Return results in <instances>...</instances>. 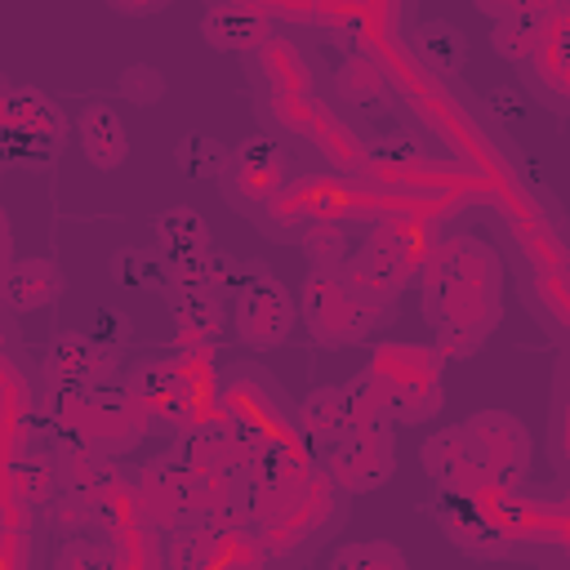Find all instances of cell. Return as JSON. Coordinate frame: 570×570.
I'll return each instance as SVG.
<instances>
[{
  "mask_svg": "<svg viewBox=\"0 0 570 570\" xmlns=\"http://www.w3.org/2000/svg\"><path fill=\"white\" fill-rule=\"evenodd\" d=\"M174 160H178V169L187 174V178H209V174H218L223 169V142L214 138V134H187V138H178V147H174Z\"/></svg>",
  "mask_w": 570,
  "mask_h": 570,
  "instance_id": "cell-22",
  "label": "cell"
},
{
  "mask_svg": "<svg viewBox=\"0 0 570 570\" xmlns=\"http://www.w3.org/2000/svg\"><path fill=\"white\" fill-rule=\"evenodd\" d=\"M125 392H129V401H134V410H138L147 432L183 423L191 401H196V383L178 370V361H147V365H138L129 374Z\"/></svg>",
  "mask_w": 570,
  "mask_h": 570,
  "instance_id": "cell-6",
  "label": "cell"
},
{
  "mask_svg": "<svg viewBox=\"0 0 570 570\" xmlns=\"http://www.w3.org/2000/svg\"><path fill=\"white\" fill-rule=\"evenodd\" d=\"M120 94L129 102H138V107H151V102L165 98V76L151 62H134V67L120 71Z\"/></svg>",
  "mask_w": 570,
  "mask_h": 570,
  "instance_id": "cell-29",
  "label": "cell"
},
{
  "mask_svg": "<svg viewBox=\"0 0 570 570\" xmlns=\"http://www.w3.org/2000/svg\"><path fill=\"white\" fill-rule=\"evenodd\" d=\"M62 142L53 138H40V134H27V129H13V125H0V165H13V169H40L58 156Z\"/></svg>",
  "mask_w": 570,
  "mask_h": 570,
  "instance_id": "cell-21",
  "label": "cell"
},
{
  "mask_svg": "<svg viewBox=\"0 0 570 570\" xmlns=\"http://www.w3.org/2000/svg\"><path fill=\"white\" fill-rule=\"evenodd\" d=\"M111 281L125 285V289H165V263H160V254L125 245L111 258Z\"/></svg>",
  "mask_w": 570,
  "mask_h": 570,
  "instance_id": "cell-20",
  "label": "cell"
},
{
  "mask_svg": "<svg viewBox=\"0 0 570 570\" xmlns=\"http://www.w3.org/2000/svg\"><path fill=\"white\" fill-rule=\"evenodd\" d=\"M151 236H156L160 263H174V258H187V254L209 249V227H205V218H200L191 205H169V209H160L156 223H151Z\"/></svg>",
  "mask_w": 570,
  "mask_h": 570,
  "instance_id": "cell-17",
  "label": "cell"
},
{
  "mask_svg": "<svg viewBox=\"0 0 570 570\" xmlns=\"http://www.w3.org/2000/svg\"><path fill=\"white\" fill-rule=\"evenodd\" d=\"M419 40H423V53H428V62L436 71H454V67L468 62V36L454 31L450 22H428L419 31Z\"/></svg>",
  "mask_w": 570,
  "mask_h": 570,
  "instance_id": "cell-23",
  "label": "cell"
},
{
  "mask_svg": "<svg viewBox=\"0 0 570 570\" xmlns=\"http://www.w3.org/2000/svg\"><path fill=\"white\" fill-rule=\"evenodd\" d=\"M129 334H134V321H129V312H120V307H98L94 321H89V330H85V338L98 343V347L111 352V356L129 343Z\"/></svg>",
  "mask_w": 570,
  "mask_h": 570,
  "instance_id": "cell-28",
  "label": "cell"
},
{
  "mask_svg": "<svg viewBox=\"0 0 570 570\" xmlns=\"http://www.w3.org/2000/svg\"><path fill=\"white\" fill-rule=\"evenodd\" d=\"M13 490H18V499H22V503H31V508L53 503L58 476H53L49 459H22V463L13 468Z\"/></svg>",
  "mask_w": 570,
  "mask_h": 570,
  "instance_id": "cell-27",
  "label": "cell"
},
{
  "mask_svg": "<svg viewBox=\"0 0 570 570\" xmlns=\"http://www.w3.org/2000/svg\"><path fill=\"white\" fill-rule=\"evenodd\" d=\"M330 570H405V557L392 543H347L334 552Z\"/></svg>",
  "mask_w": 570,
  "mask_h": 570,
  "instance_id": "cell-25",
  "label": "cell"
},
{
  "mask_svg": "<svg viewBox=\"0 0 570 570\" xmlns=\"http://www.w3.org/2000/svg\"><path fill=\"white\" fill-rule=\"evenodd\" d=\"M76 134H80V147L85 156L98 165V169H116L129 151V134H125V120L116 116V107L107 102H89L80 116H76Z\"/></svg>",
  "mask_w": 570,
  "mask_h": 570,
  "instance_id": "cell-15",
  "label": "cell"
},
{
  "mask_svg": "<svg viewBox=\"0 0 570 570\" xmlns=\"http://www.w3.org/2000/svg\"><path fill=\"white\" fill-rule=\"evenodd\" d=\"M285 169H289V151L272 138L254 134L232 151V191L249 196V200L276 196L285 187Z\"/></svg>",
  "mask_w": 570,
  "mask_h": 570,
  "instance_id": "cell-11",
  "label": "cell"
},
{
  "mask_svg": "<svg viewBox=\"0 0 570 570\" xmlns=\"http://www.w3.org/2000/svg\"><path fill=\"white\" fill-rule=\"evenodd\" d=\"M387 312H392V303H370L365 294H356L343 281V272H312L303 285V316H307L312 334L330 347L365 338L374 325H383Z\"/></svg>",
  "mask_w": 570,
  "mask_h": 570,
  "instance_id": "cell-3",
  "label": "cell"
},
{
  "mask_svg": "<svg viewBox=\"0 0 570 570\" xmlns=\"http://www.w3.org/2000/svg\"><path fill=\"white\" fill-rule=\"evenodd\" d=\"M232 325L258 352L285 343V334L294 330V303H289L285 285L276 276H263L258 285L240 289L236 294V307H232Z\"/></svg>",
  "mask_w": 570,
  "mask_h": 570,
  "instance_id": "cell-7",
  "label": "cell"
},
{
  "mask_svg": "<svg viewBox=\"0 0 570 570\" xmlns=\"http://www.w3.org/2000/svg\"><path fill=\"white\" fill-rule=\"evenodd\" d=\"M459 428L481 468V481L499 494H521L530 472V432L521 428V419L508 410H481Z\"/></svg>",
  "mask_w": 570,
  "mask_h": 570,
  "instance_id": "cell-4",
  "label": "cell"
},
{
  "mask_svg": "<svg viewBox=\"0 0 570 570\" xmlns=\"http://www.w3.org/2000/svg\"><path fill=\"white\" fill-rule=\"evenodd\" d=\"M490 107H494V116H503L508 125H521L525 120V98L517 94V89H508V85H499V89H490V98H485Z\"/></svg>",
  "mask_w": 570,
  "mask_h": 570,
  "instance_id": "cell-30",
  "label": "cell"
},
{
  "mask_svg": "<svg viewBox=\"0 0 570 570\" xmlns=\"http://www.w3.org/2000/svg\"><path fill=\"white\" fill-rule=\"evenodd\" d=\"M423 312L436 321V356H476L503 316L494 249L472 236L436 249L423 285Z\"/></svg>",
  "mask_w": 570,
  "mask_h": 570,
  "instance_id": "cell-1",
  "label": "cell"
},
{
  "mask_svg": "<svg viewBox=\"0 0 570 570\" xmlns=\"http://www.w3.org/2000/svg\"><path fill=\"white\" fill-rule=\"evenodd\" d=\"M361 383L383 423H419L441 410V356L419 343H383L361 370Z\"/></svg>",
  "mask_w": 570,
  "mask_h": 570,
  "instance_id": "cell-2",
  "label": "cell"
},
{
  "mask_svg": "<svg viewBox=\"0 0 570 570\" xmlns=\"http://www.w3.org/2000/svg\"><path fill=\"white\" fill-rule=\"evenodd\" d=\"M321 463L330 468V476L347 490V494H365V490H379L392 472H396V436L392 428L379 419V423H365L347 436H338Z\"/></svg>",
  "mask_w": 570,
  "mask_h": 570,
  "instance_id": "cell-5",
  "label": "cell"
},
{
  "mask_svg": "<svg viewBox=\"0 0 570 570\" xmlns=\"http://www.w3.org/2000/svg\"><path fill=\"white\" fill-rule=\"evenodd\" d=\"M525 76L534 80V89L561 111V102H566V36H561V27L539 45V53L525 62Z\"/></svg>",
  "mask_w": 570,
  "mask_h": 570,
  "instance_id": "cell-19",
  "label": "cell"
},
{
  "mask_svg": "<svg viewBox=\"0 0 570 570\" xmlns=\"http://www.w3.org/2000/svg\"><path fill=\"white\" fill-rule=\"evenodd\" d=\"M0 294L9 307L18 312H36V307H49L58 294H62V272L53 258H22L4 272L0 281Z\"/></svg>",
  "mask_w": 570,
  "mask_h": 570,
  "instance_id": "cell-16",
  "label": "cell"
},
{
  "mask_svg": "<svg viewBox=\"0 0 570 570\" xmlns=\"http://www.w3.org/2000/svg\"><path fill=\"white\" fill-rule=\"evenodd\" d=\"M169 312H174L178 343L187 352L218 347L223 334H227V298L218 289H174L169 294Z\"/></svg>",
  "mask_w": 570,
  "mask_h": 570,
  "instance_id": "cell-9",
  "label": "cell"
},
{
  "mask_svg": "<svg viewBox=\"0 0 570 570\" xmlns=\"http://www.w3.org/2000/svg\"><path fill=\"white\" fill-rule=\"evenodd\" d=\"M419 459H423V472L436 481V490H463V494H481L485 490L463 428H441L436 436H428Z\"/></svg>",
  "mask_w": 570,
  "mask_h": 570,
  "instance_id": "cell-12",
  "label": "cell"
},
{
  "mask_svg": "<svg viewBox=\"0 0 570 570\" xmlns=\"http://www.w3.org/2000/svg\"><path fill=\"white\" fill-rule=\"evenodd\" d=\"M107 370H111V352H102L85 334H58L45 347V374H49V383L62 387V392H71V396L89 392Z\"/></svg>",
  "mask_w": 570,
  "mask_h": 570,
  "instance_id": "cell-10",
  "label": "cell"
},
{
  "mask_svg": "<svg viewBox=\"0 0 570 570\" xmlns=\"http://www.w3.org/2000/svg\"><path fill=\"white\" fill-rule=\"evenodd\" d=\"M307 450H303V441H298V428H276L249 459H245V476H249V485H281V481H289V476H298V472H307Z\"/></svg>",
  "mask_w": 570,
  "mask_h": 570,
  "instance_id": "cell-14",
  "label": "cell"
},
{
  "mask_svg": "<svg viewBox=\"0 0 570 570\" xmlns=\"http://www.w3.org/2000/svg\"><path fill=\"white\" fill-rule=\"evenodd\" d=\"M0 125L27 129V134H40V138H53V142H62V134H67V120L53 107L49 94H40L31 85H13L4 76H0Z\"/></svg>",
  "mask_w": 570,
  "mask_h": 570,
  "instance_id": "cell-13",
  "label": "cell"
},
{
  "mask_svg": "<svg viewBox=\"0 0 570 570\" xmlns=\"http://www.w3.org/2000/svg\"><path fill=\"white\" fill-rule=\"evenodd\" d=\"M58 570H107V557L89 543H71V548H62Z\"/></svg>",
  "mask_w": 570,
  "mask_h": 570,
  "instance_id": "cell-31",
  "label": "cell"
},
{
  "mask_svg": "<svg viewBox=\"0 0 570 570\" xmlns=\"http://www.w3.org/2000/svg\"><path fill=\"white\" fill-rule=\"evenodd\" d=\"M338 85H343V94L356 98V102H374V98L387 94V76H383V67H379L370 53L347 58L343 71H338Z\"/></svg>",
  "mask_w": 570,
  "mask_h": 570,
  "instance_id": "cell-24",
  "label": "cell"
},
{
  "mask_svg": "<svg viewBox=\"0 0 570 570\" xmlns=\"http://www.w3.org/2000/svg\"><path fill=\"white\" fill-rule=\"evenodd\" d=\"M267 22L272 13L263 4H249V0H218L200 13V36L209 49H223V53H245V49H258L267 40Z\"/></svg>",
  "mask_w": 570,
  "mask_h": 570,
  "instance_id": "cell-8",
  "label": "cell"
},
{
  "mask_svg": "<svg viewBox=\"0 0 570 570\" xmlns=\"http://www.w3.org/2000/svg\"><path fill=\"white\" fill-rule=\"evenodd\" d=\"M218 543H223V525L209 521V512L205 517H187L174 530V557H169V566L174 570H205L214 561Z\"/></svg>",
  "mask_w": 570,
  "mask_h": 570,
  "instance_id": "cell-18",
  "label": "cell"
},
{
  "mask_svg": "<svg viewBox=\"0 0 570 570\" xmlns=\"http://www.w3.org/2000/svg\"><path fill=\"white\" fill-rule=\"evenodd\" d=\"M303 245H307V258H312V272H338L343 263H347V232L343 227H334V223H316L307 236H303Z\"/></svg>",
  "mask_w": 570,
  "mask_h": 570,
  "instance_id": "cell-26",
  "label": "cell"
}]
</instances>
